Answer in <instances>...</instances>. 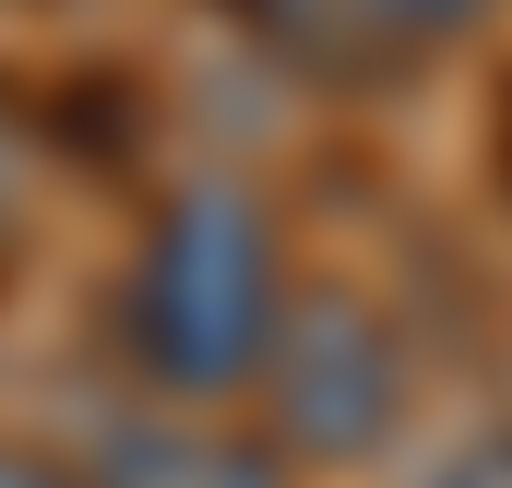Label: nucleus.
Listing matches in <instances>:
<instances>
[{
	"mask_svg": "<svg viewBox=\"0 0 512 488\" xmlns=\"http://www.w3.org/2000/svg\"><path fill=\"white\" fill-rule=\"evenodd\" d=\"M274 227L239 191H179L131 262V358L167 393H227L274 346Z\"/></svg>",
	"mask_w": 512,
	"mask_h": 488,
	"instance_id": "1",
	"label": "nucleus"
},
{
	"mask_svg": "<svg viewBox=\"0 0 512 488\" xmlns=\"http://www.w3.org/2000/svg\"><path fill=\"white\" fill-rule=\"evenodd\" d=\"M262 369H274V429L298 453H370L393 417H405V346H393L382 310L346 298V286L286 298Z\"/></svg>",
	"mask_w": 512,
	"mask_h": 488,
	"instance_id": "2",
	"label": "nucleus"
},
{
	"mask_svg": "<svg viewBox=\"0 0 512 488\" xmlns=\"http://www.w3.org/2000/svg\"><path fill=\"white\" fill-rule=\"evenodd\" d=\"M84 488H286V465L262 441H227V429H191V417H131L96 441Z\"/></svg>",
	"mask_w": 512,
	"mask_h": 488,
	"instance_id": "3",
	"label": "nucleus"
},
{
	"mask_svg": "<svg viewBox=\"0 0 512 488\" xmlns=\"http://www.w3.org/2000/svg\"><path fill=\"white\" fill-rule=\"evenodd\" d=\"M251 12V36L274 60H298V72H393V36L382 0H239Z\"/></svg>",
	"mask_w": 512,
	"mask_h": 488,
	"instance_id": "4",
	"label": "nucleus"
},
{
	"mask_svg": "<svg viewBox=\"0 0 512 488\" xmlns=\"http://www.w3.org/2000/svg\"><path fill=\"white\" fill-rule=\"evenodd\" d=\"M477 12H489V0H382V24L405 36V48H417V36H453V24H477Z\"/></svg>",
	"mask_w": 512,
	"mask_h": 488,
	"instance_id": "5",
	"label": "nucleus"
},
{
	"mask_svg": "<svg viewBox=\"0 0 512 488\" xmlns=\"http://www.w3.org/2000/svg\"><path fill=\"white\" fill-rule=\"evenodd\" d=\"M441 488H512V429H489V441H465V453L441 465Z\"/></svg>",
	"mask_w": 512,
	"mask_h": 488,
	"instance_id": "6",
	"label": "nucleus"
},
{
	"mask_svg": "<svg viewBox=\"0 0 512 488\" xmlns=\"http://www.w3.org/2000/svg\"><path fill=\"white\" fill-rule=\"evenodd\" d=\"M0 488H84V477H60L48 453H12V441H0Z\"/></svg>",
	"mask_w": 512,
	"mask_h": 488,
	"instance_id": "7",
	"label": "nucleus"
}]
</instances>
